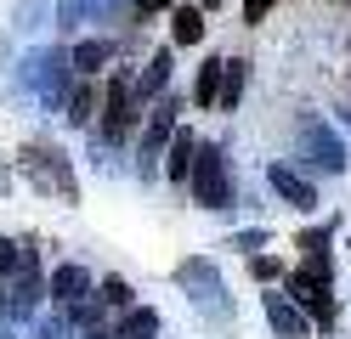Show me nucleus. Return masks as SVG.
<instances>
[{
	"label": "nucleus",
	"instance_id": "obj_1",
	"mask_svg": "<svg viewBox=\"0 0 351 339\" xmlns=\"http://www.w3.org/2000/svg\"><path fill=\"white\" fill-rule=\"evenodd\" d=\"M187 187H193V203H199V210H210V215L232 210V158H227L221 142H199Z\"/></svg>",
	"mask_w": 351,
	"mask_h": 339
},
{
	"label": "nucleus",
	"instance_id": "obj_2",
	"mask_svg": "<svg viewBox=\"0 0 351 339\" xmlns=\"http://www.w3.org/2000/svg\"><path fill=\"white\" fill-rule=\"evenodd\" d=\"M176 283L187 288V300L199 305V316H210V323H232V294L221 283V271H215L210 255H187L182 266H176Z\"/></svg>",
	"mask_w": 351,
	"mask_h": 339
},
{
	"label": "nucleus",
	"instance_id": "obj_3",
	"mask_svg": "<svg viewBox=\"0 0 351 339\" xmlns=\"http://www.w3.org/2000/svg\"><path fill=\"white\" fill-rule=\"evenodd\" d=\"M295 153L306 158V170H323V175H346L351 170V153L340 142V130L328 119H317V113H306L295 125Z\"/></svg>",
	"mask_w": 351,
	"mask_h": 339
},
{
	"label": "nucleus",
	"instance_id": "obj_4",
	"mask_svg": "<svg viewBox=\"0 0 351 339\" xmlns=\"http://www.w3.org/2000/svg\"><path fill=\"white\" fill-rule=\"evenodd\" d=\"M102 130L91 125V136H102L108 147L114 142H125L130 136V125H142V108H136V74H130V68H114V74H108V90H102Z\"/></svg>",
	"mask_w": 351,
	"mask_h": 339
},
{
	"label": "nucleus",
	"instance_id": "obj_5",
	"mask_svg": "<svg viewBox=\"0 0 351 339\" xmlns=\"http://www.w3.org/2000/svg\"><path fill=\"white\" fill-rule=\"evenodd\" d=\"M23 175H29L46 198L57 192L62 203H80V181H74L69 153H62L57 142H29V147H23Z\"/></svg>",
	"mask_w": 351,
	"mask_h": 339
},
{
	"label": "nucleus",
	"instance_id": "obj_6",
	"mask_svg": "<svg viewBox=\"0 0 351 339\" xmlns=\"http://www.w3.org/2000/svg\"><path fill=\"white\" fill-rule=\"evenodd\" d=\"M176 113H182V102L176 97H153L147 108V125H142V147H136V175H159V153L170 142V130H176Z\"/></svg>",
	"mask_w": 351,
	"mask_h": 339
},
{
	"label": "nucleus",
	"instance_id": "obj_7",
	"mask_svg": "<svg viewBox=\"0 0 351 339\" xmlns=\"http://www.w3.org/2000/svg\"><path fill=\"white\" fill-rule=\"evenodd\" d=\"M23 79H29V85H40V97H46V102H62V97H69V79H74L69 51H40V57H29Z\"/></svg>",
	"mask_w": 351,
	"mask_h": 339
},
{
	"label": "nucleus",
	"instance_id": "obj_8",
	"mask_svg": "<svg viewBox=\"0 0 351 339\" xmlns=\"http://www.w3.org/2000/svg\"><path fill=\"white\" fill-rule=\"evenodd\" d=\"M267 187L289 203V210H300V215H312L317 210V187H312V175H300L295 164H272L267 170Z\"/></svg>",
	"mask_w": 351,
	"mask_h": 339
},
{
	"label": "nucleus",
	"instance_id": "obj_9",
	"mask_svg": "<svg viewBox=\"0 0 351 339\" xmlns=\"http://www.w3.org/2000/svg\"><path fill=\"white\" fill-rule=\"evenodd\" d=\"M261 311H267V328L278 339H312V323H306V311L289 300V294H261Z\"/></svg>",
	"mask_w": 351,
	"mask_h": 339
},
{
	"label": "nucleus",
	"instance_id": "obj_10",
	"mask_svg": "<svg viewBox=\"0 0 351 339\" xmlns=\"http://www.w3.org/2000/svg\"><path fill=\"white\" fill-rule=\"evenodd\" d=\"M46 294H51V305H74V300H85V294H91V271H85L80 260H62V266H51Z\"/></svg>",
	"mask_w": 351,
	"mask_h": 339
},
{
	"label": "nucleus",
	"instance_id": "obj_11",
	"mask_svg": "<svg viewBox=\"0 0 351 339\" xmlns=\"http://www.w3.org/2000/svg\"><path fill=\"white\" fill-rule=\"evenodd\" d=\"M170 62H176L170 45H159V51L142 62V74H136V108H147L153 97H165V85H170Z\"/></svg>",
	"mask_w": 351,
	"mask_h": 339
},
{
	"label": "nucleus",
	"instance_id": "obj_12",
	"mask_svg": "<svg viewBox=\"0 0 351 339\" xmlns=\"http://www.w3.org/2000/svg\"><path fill=\"white\" fill-rule=\"evenodd\" d=\"M193 153H199V136L176 125V130H170V142H165V175H170V187H187V170H193Z\"/></svg>",
	"mask_w": 351,
	"mask_h": 339
},
{
	"label": "nucleus",
	"instance_id": "obj_13",
	"mask_svg": "<svg viewBox=\"0 0 351 339\" xmlns=\"http://www.w3.org/2000/svg\"><path fill=\"white\" fill-rule=\"evenodd\" d=\"M62 108H69V113H62V119H69L74 130H91V119H97V79H74V90H69V97H62Z\"/></svg>",
	"mask_w": 351,
	"mask_h": 339
},
{
	"label": "nucleus",
	"instance_id": "obj_14",
	"mask_svg": "<svg viewBox=\"0 0 351 339\" xmlns=\"http://www.w3.org/2000/svg\"><path fill=\"white\" fill-rule=\"evenodd\" d=\"M108 62H114V45H108V40H80L74 51H69V68H74V79H97Z\"/></svg>",
	"mask_w": 351,
	"mask_h": 339
},
{
	"label": "nucleus",
	"instance_id": "obj_15",
	"mask_svg": "<svg viewBox=\"0 0 351 339\" xmlns=\"http://www.w3.org/2000/svg\"><path fill=\"white\" fill-rule=\"evenodd\" d=\"M244 85H250V62H244V57H227V62H221V90H215V108L232 113L238 102H244Z\"/></svg>",
	"mask_w": 351,
	"mask_h": 339
},
{
	"label": "nucleus",
	"instance_id": "obj_16",
	"mask_svg": "<svg viewBox=\"0 0 351 339\" xmlns=\"http://www.w3.org/2000/svg\"><path fill=\"white\" fill-rule=\"evenodd\" d=\"M204 40V6H170V45H199Z\"/></svg>",
	"mask_w": 351,
	"mask_h": 339
},
{
	"label": "nucleus",
	"instance_id": "obj_17",
	"mask_svg": "<svg viewBox=\"0 0 351 339\" xmlns=\"http://www.w3.org/2000/svg\"><path fill=\"white\" fill-rule=\"evenodd\" d=\"M295 243H300L306 266H312L317 277H328V283H335V255H328V232H317V226H312V232H300Z\"/></svg>",
	"mask_w": 351,
	"mask_h": 339
},
{
	"label": "nucleus",
	"instance_id": "obj_18",
	"mask_svg": "<svg viewBox=\"0 0 351 339\" xmlns=\"http://www.w3.org/2000/svg\"><path fill=\"white\" fill-rule=\"evenodd\" d=\"M221 62L227 57H204L199 74H193V108H215V90H221Z\"/></svg>",
	"mask_w": 351,
	"mask_h": 339
},
{
	"label": "nucleus",
	"instance_id": "obj_19",
	"mask_svg": "<svg viewBox=\"0 0 351 339\" xmlns=\"http://www.w3.org/2000/svg\"><path fill=\"white\" fill-rule=\"evenodd\" d=\"M97 288H102L97 300H102V305H114V311H125V305H136V288H130V283L119 277V271H108V277H102Z\"/></svg>",
	"mask_w": 351,
	"mask_h": 339
},
{
	"label": "nucleus",
	"instance_id": "obj_20",
	"mask_svg": "<svg viewBox=\"0 0 351 339\" xmlns=\"http://www.w3.org/2000/svg\"><path fill=\"white\" fill-rule=\"evenodd\" d=\"M74 328H69V316H62V311H51V316H40V323H34V334L29 339H69Z\"/></svg>",
	"mask_w": 351,
	"mask_h": 339
},
{
	"label": "nucleus",
	"instance_id": "obj_21",
	"mask_svg": "<svg viewBox=\"0 0 351 339\" xmlns=\"http://www.w3.org/2000/svg\"><path fill=\"white\" fill-rule=\"evenodd\" d=\"M250 277L255 283H283V266L272 255H250Z\"/></svg>",
	"mask_w": 351,
	"mask_h": 339
},
{
	"label": "nucleus",
	"instance_id": "obj_22",
	"mask_svg": "<svg viewBox=\"0 0 351 339\" xmlns=\"http://www.w3.org/2000/svg\"><path fill=\"white\" fill-rule=\"evenodd\" d=\"M272 238L261 232V226H244V232H232V249H244V255H255V249H267Z\"/></svg>",
	"mask_w": 351,
	"mask_h": 339
},
{
	"label": "nucleus",
	"instance_id": "obj_23",
	"mask_svg": "<svg viewBox=\"0 0 351 339\" xmlns=\"http://www.w3.org/2000/svg\"><path fill=\"white\" fill-rule=\"evenodd\" d=\"M17 271V238H0V283Z\"/></svg>",
	"mask_w": 351,
	"mask_h": 339
},
{
	"label": "nucleus",
	"instance_id": "obj_24",
	"mask_svg": "<svg viewBox=\"0 0 351 339\" xmlns=\"http://www.w3.org/2000/svg\"><path fill=\"white\" fill-rule=\"evenodd\" d=\"M272 6H278V0H244V23H267Z\"/></svg>",
	"mask_w": 351,
	"mask_h": 339
},
{
	"label": "nucleus",
	"instance_id": "obj_25",
	"mask_svg": "<svg viewBox=\"0 0 351 339\" xmlns=\"http://www.w3.org/2000/svg\"><path fill=\"white\" fill-rule=\"evenodd\" d=\"M170 6H176V0H136V12H142V17H153V12H170Z\"/></svg>",
	"mask_w": 351,
	"mask_h": 339
},
{
	"label": "nucleus",
	"instance_id": "obj_26",
	"mask_svg": "<svg viewBox=\"0 0 351 339\" xmlns=\"http://www.w3.org/2000/svg\"><path fill=\"white\" fill-rule=\"evenodd\" d=\"M80 339H114V328H108V323H91V328H80Z\"/></svg>",
	"mask_w": 351,
	"mask_h": 339
},
{
	"label": "nucleus",
	"instance_id": "obj_27",
	"mask_svg": "<svg viewBox=\"0 0 351 339\" xmlns=\"http://www.w3.org/2000/svg\"><path fill=\"white\" fill-rule=\"evenodd\" d=\"M0 339H17V334H12V316H0Z\"/></svg>",
	"mask_w": 351,
	"mask_h": 339
},
{
	"label": "nucleus",
	"instance_id": "obj_28",
	"mask_svg": "<svg viewBox=\"0 0 351 339\" xmlns=\"http://www.w3.org/2000/svg\"><path fill=\"white\" fill-rule=\"evenodd\" d=\"M199 6H221V0H199Z\"/></svg>",
	"mask_w": 351,
	"mask_h": 339
},
{
	"label": "nucleus",
	"instance_id": "obj_29",
	"mask_svg": "<svg viewBox=\"0 0 351 339\" xmlns=\"http://www.w3.org/2000/svg\"><path fill=\"white\" fill-rule=\"evenodd\" d=\"M346 255H351V238H346Z\"/></svg>",
	"mask_w": 351,
	"mask_h": 339
}]
</instances>
